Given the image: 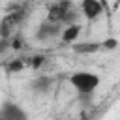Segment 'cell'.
<instances>
[{
  "instance_id": "cell-1",
  "label": "cell",
  "mask_w": 120,
  "mask_h": 120,
  "mask_svg": "<svg viewBox=\"0 0 120 120\" xmlns=\"http://www.w3.org/2000/svg\"><path fill=\"white\" fill-rule=\"evenodd\" d=\"M81 15H82L81 8L75 6V2H71V0H56L47 8V19L52 22H58L62 26L79 22Z\"/></svg>"
},
{
  "instance_id": "cell-2",
  "label": "cell",
  "mask_w": 120,
  "mask_h": 120,
  "mask_svg": "<svg viewBox=\"0 0 120 120\" xmlns=\"http://www.w3.org/2000/svg\"><path fill=\"white\" fill-rule=\"evenodd\" d=\"M69 82L79 96H90L99 86V77L94 71H75L69 75Z\"/></svg>"
},
{
  "instance_id": "cell-3",
  "label": "cell",
  "mask_w": 120,
  "mask_h": 120,
  "mask_svg": "<svg viewBox=\"0 0 120 120\" xmlns=\"http://www.w3.org/2000/svg\"><path fill=\"white\" fill-rule=\"evenodd\" d=\"M24 21V9H15L0 19V38H11L13 32Z\"/></svg>"
},
{
  "instance_id": "cell-4",
  "label": "cell",
  "mask_w": 120,
  "mask_h": 120,
  "mask_svg": "<svg viewBox=\"0 0 120 120\" xmlns=\"http://www.w3.org/2000/svg\"><path fill=\"white\" fill-rule=\"evenodd\" d=\"M62 28H64L62 24L45 19V21L38 26V30H36V39H38V41H51V39H54V38H60Z\"/></svg>"
},
{
  "instance_id": "cell-5",
  "label": "cell",
  "mask_w": 120,
  "mask_h": 120,
  "mask_svg": "<svg viewBox=\"0 0 120 120\" xmlns=\"http://www.w3.org/2000/svg\"><path fill=\"white\" fill-rule=\"evenodd\" d=\"M0 118L2 120H24L26 112L21 109V105H17L13 101H6L0 107Z\"/></svg>"
},
{
  "instance_id": "cell-6",
  "label": "cell",
  "mask_w": 120,
  "mask_h": 120,
  "mask_svg": "<svg viewBox=\"0 0 120 120\" xmlns=\"http://www.w3.org/2000/svg\"><path fill=\"white\" fill-rule=\"evenodd\" d=\"M79 8H81V13L90 21H96L103 11V6H101L99 0H81Z\"/></svg>"
},
{
  "instance_id": "cell-7",
  "label": "cell",
  "mask_w": 120,
  "mask_h": 120,
  "mask_svg": "<svg viewBox=\"0 0 120 120\" xmlns=\"http://www.w3.org/2000/svg\"><path fill=\"white\" fill-rule=\"evenodd\" d=\"M81 30H82V26H81L79 22L66 24V26L62 28V32H60V39H62L64 43H75L77 38L81 36Z\"/></svg>"
},
{
  "instance_id": "cell-8",
  "label": "cell",
  "mask_w": 120,
  "mask_h": 120,
  "mask_svg": "<svg viewBox=\"0 0 120 120\" xmlns=\"http://www.w3.org/2000/svg\"><path fill=\"white\" fill-rule=\"evenodd\" d=\"M73 45V52L77 54H90V52H96L101 49V43L98 41H81V43H71Z\"/></svg>"
},
{
  "instance_id": "cell-9",
  "label": "cell",
  "mask_w": 120,
  "mask_h": 120,
  "mask_svg": "<svg viewBox=\"0 0 120 120\" xmlns=\"http://www.w3.org/2000/svg\"><path fill=\"white\" fill-rule=\"evenodd\" d=\"M51 77H45V75H41V77H38V79H34L32 81V88L36 90V92H47L49 88H51Z\"/></svg>"
},
{
  "instance_id": "cell-10",
  "label": "cell",
  "mask_w": 120,
  "mask_h": 120,
  "mask_svg": "<svg viewBox=\"0 0 120 120\" xmlns=\"http://www.w3.org/2000/svg\"><path fill=\"white\" fill-rule=\"evenodd\" d=\"M116 45H118V41H116V39H112V38H111V39L101 41V47H103V49H114Z\"/></svg>"
},
{
  "instance_id": "cell-11",
  "label": "cell",
  "mask_w": 120,
  "mask_h": 120,
  "mask_svg": "<svg viewBox=\"0 0 120 120\" xmlns=\"http://www.w3.org/2000/svg\"><path fill=\"white\" fill-rule=\"evenodd\" d=\"M21 68H22V62L17 60V62H11V64L8 66V71H17V69H21Z\"/></svg>"
},
{
  "instance_id": "cell-12",
  "label": "cell",
  "mask_w": 120,
  "mask_h": 120,
  "mask_svg": "<svg viewBox=\"0 0 120 120\" xmlns=\"http://www.w3.org/2000/svg\"><path fill=\"white\" fill-rule=\"evenodd\" d=\"M71 2H75V0H71Z\"/></svg>"
}]
</instances>
